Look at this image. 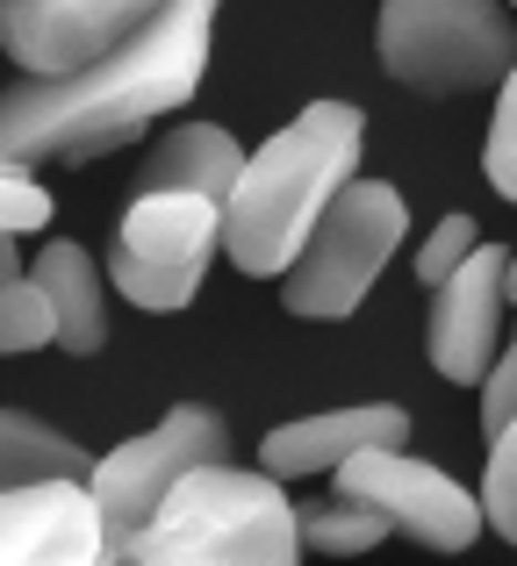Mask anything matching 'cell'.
Listing matches in <instances>:
<instances>
[{
  "mask_svg": "<svg viewBox=\"0 0 517 566\" xmlns=\"http://www.w3.org/2000/svg\"><path fill=\"white\" fill-rule=\"evenodd\" d=\"M224 0H166L130 43L58 80H14L0 94V158L29 166H80V158L123 151L130 137L180 115L209 72V36Z\"/></svg>",
  "mask_w": 517,
  "mask_h": 566,
  "instance_id": "1",
  "label": "cell"
},
{
  "mask_svg": "<svg viewBox=\"0 0 517 566\" xmlns=\"http://www.w3.org/2000/svg\"><path fill=\"white\" fill-rule=\"evenodd\" d=\"M360 144L366 115L352 101H309L288 129H273L224 201V259L252 280L288 273L338 187L360 180Z\"/></svg>",
  "mask_w": 517,
  "mask_h": 566,
  "instance_id": "2",
  "label": "cell"
},
{
  "mask_svg": "<svg viewBox=\"0 0 517 566\" xmlns=\"http://www.w3.org/2000/svg\"><path fill=\"white\" fill-rule=\"evenodd\" d=\"M302 510L288 502L280 473H245L230 459L195 467L166 502H158L152 531L137 538L144 566H288L302 559Z\"/></svg>",
  "mask_w": 517,
  "mask_h": 566,
  "instance_id": "3",
  "label": "cell"
},
{
  "mask_svg": "<svg viewBox=\"0 0 517 566\" xmlns=\"http://www.w3.org/2000/svg\"><path fill=\"white\" fill-rule=\"evenodd\" d=\"M381 72L424 101L504 86L517 65V8L510 0H381L374 22Z\"/></svg>",
  "mask_w": 517,
  "mask_h": 566,
  "instance_id": "4",
  "label": "cell"
},
{
  "mask_svg": "<svg viewBox=\"0 0 517 566\" xmlns=\"http://www.w3.org/2000/svg\"><path fill=\"white\" fill-rule=\"evenodd\" d=\"M410 237V208L389 180H345L338 201L323 208V222L309 230L302 259L280 273V302L302 323H338L366 302V287L381 280V265L395 259V244Z\"/></svg>",
  "mask_w": 517,
  "mask_h": 566,
  "instance_id": "5",
  "label": "cell"
},
{
  "mask_svg": "<svg viewBox=\"0 0 517 566\" xmlns=\"http://www.w3.org/2000/svg\"><path fill=\"white\" fill-rule=\"evenodd\" d=\"M224 251V201L216 193H137L115 222L108 244V280L123 302L152 308V316H173L201 294L209 280V259Z\"/></svg>",
  "mask_w": 517,
  "mask_h": 566,
  "instance_id": "6",
  "label": "cell"
},
{
  "mask_svg": "<svg viewBox=\"0 0 517 566\" xmlns=\"http://www.w3.org/2000/svg\"><path fill=\"white\" fill-rule=\"evenodd\" d=\"M209 459H230V423L216 409H201V401H180V409H166L144 438H123L115 452H101L94 495H101V516H108V559L137 553V538L152 531L158 502L195 467H209Z\"/></svg>",
  "mask_w": 517,
  "mask_h": 566,
  "instance_id": "7",
  "label": "cell"
},
{
  "mask_svg": "<svg viewBox=\"0 0 517 566\" xmlns=\"http://www.w3.org/2000/svg\"><path fill=\"white\" fill-rule=\"evenodd\" d=\"M338 495L374 502L395 524V538L424 545V553H467V545L489 531V510L482 495H467L453 473H438L432 459H410V444H366L345 467L331 473Z\"/></svg>",
  "mask_w": 517,
  "mask_h": 566,
  "instance_id": "8",
  "label": "cell"
},
{
  "mask_svg": "<svg viewBox=\"0 0 517 566\" xmlns=\"http://www.w3.org/2000/svg\"><path fill=\"white\" fill-rule=\"evenodd\" d=\"M166 0H0V43L22 72L58 80L130 43Z\"/></svg>",
  "mask_w": 517,
  "mask_h": 566,
  "instance_id": "9",
  "label": "cell"
},
{
  "mask_svg": "<svg viewBox=\"0 0 517 566\" xmlns=\"http://www.w3.org/2000/svg\"><path fill=\"white\" fill-rule=\"evenodd\" d=\"M0 559L8 566H94L108 559V516L94 481H14L0 488Z\"/></svg>",
  "mask_w": 517,
  "mask_h": 566,
  "instance_id": "10",
  "label": "cell"
},
{
  "mask_svg": "<svg viewBox=\"0 0 517 566\" xmlns=\"http://www.w3.org/2000/svg\"><path fill=\"white\" fill-rule=\"evenodd\" d=\"M510 302V244H475V259L432 287V316H424V352L453 387H482L496 374V331H504Z\"/></svg>",
  "mask_w": 517,
  "mask_h": 566,
  "instance_id": "11",
  "label": "cell"
},
{
  "mask_svg": "<svg viewBox=\"0 0 517 566\" xmlns=\"http://www.w3.org/2000/svg\"><path fill=\"white\" fill-rule=\"evenodd\" d=\"M366 444H410V416L395 401H366V409H323V416H294V423L259 438V467H273L280 481H331L352 452Z\"/></svg>",
  "mask_w": 517,
  "mask_h": 566,
  "instance_id": "12",
  "label": "cell"
},
{
  "mask_svg": "<svg viewBox=\"0 0 517 566\" xmlns=\"http://www.w3.org/2000/svg\"><path fill=\"white\" fill-rule=\"evenodd\" d=\"M245 166H252V151H245L224 123H180V129H166V137L152 144L137 193L187 187V193H216V201H230V187L245 180Z\"/></svg>",
  "mask_w": 517,
  "mask_h": 566,
  "instance_id": "13",
  "label": "cell"
},
{
  "mask_svg": "<svg viewBox=\"0 0 517 566\" xmlns=\"http://www.w3.org/2000/svg\"><path fill=\"white\" fill-rule=\"evenodd\" d=\"M37 280H43V294H51V308H58V345L80 352V359L108 345V302H101V265L86 259V244H72V237L43 244V251H37Z\"/></svg>",
  "mask_w": 517,
  "mask_h": 566,
  "instance_id": "14",
  "label": "cell"
},
{
  "mask_svg": "<svg viewBox=\"0 0 517 566\" xmlns=\"http://www.w3.org/2000/svg\"><path fill=\"white\" fill-rule=\"evenodd\" d=\"M94 467H101V459H86L80 444H72L65 430H51L43 416H29V409L0 416V473H8V488L14 481H58V473L94 481Z\"/></svg>",
  "mask_w": 517,
  "mask_h": 566,
  "instance_id": "15",
  "label": "cell"
},
{
  "mask_svg": "<svg viewBox=\"0 0 517 566\" xmlns=\"http://www.w3.org/2000/svg\"><path fill=\"white\" fill-rule=\"evenodd\" d=\"M0 345L8 352H37V345H58V308L43 294L37 265H22V244H0Z\"/></svg>",
  "mask_w": 517,
  "mask_h": 566,
  "instance_id": "16",
  "label": "cell"
},
{
  "mask_svg": "<svg viewBox=\"0 0 517 566\" xmlns=\"http://www.w3.org/2000/svg\"><path fill=\"white\" fill-rule=\"evenodd\" d=\"M302 538H309V553L360 559V553H374L381 538H395V524L374 510V502L338 495V502H309V510H302Z\"/></svg>",
  "mask_w": 517,
  "mask_h": 566,
  "instance_id": "17",
  "label": "cell"
},
{
  "mask_svg": "<svg viewBox=\"0 0 517 566\" xmlns=\"http://www.w3.org/2000/svg\"><path fill=\"white\" fill-rule=\"evenodd\" d=\"M482 510H489V531L517 545V416L489 438V473H482Z\"/></svg>",
  "mask_w": 517,
  "mask_h": 566,
  "instance_id": "18",
  "label": "cell"
},
{
  "mask_svg": "<svg viewBox=\"0 0 517 566\" xmlns=\"http://www.w3.org/2000/svg\"><path fill=\"white\" fill-rule=\"evenodd\" d=\"M482 172H489V187L517 208V65H510V80L496 86V123H489V144H482Z\"/></svg>",
  "mask_w": 517,
  "mask_h": 566,
  "instance_id": "19",
  "label": "cell"
},
{
  "mask_svg": "<svg viewBox=\"0 0 517 566\" xmlns=\"http://www.w3.org/2000/svg\"><path fill=\"white\" fill-rule=\"evenodd\" d=\"M475 244H482V230H475L467 216H446V222H438V230L417 244V280H424V294L446 287V280L461 273L467 259H475Z\"/></svg>",
  "mask_w": 517,
  "mask_h": 566,
  "instance_id": "20",
  "label": "cell"
},
{
  "mask_svg": "<svg viewBox=\"0 0 517 566\" xmlns=\"http://www.w3.org/2000/svg\"><path fill=\"white\" fill-rule=\"evenodd\" d=\"M0 222H8V237H29L51 222V193L37 187L29 158H8V172H0Z\"/></svg>",
  "mask_w": 517,
  "mask_h": 566,
  "instance_id": "21",
  "label": "cell"
},
{
  "mask_svg": "<svg viewBox=\"0 0 517 566\" xmlns=\"http://www.w3.org/2000/svg\"><path fill=\"white\" fill-rule=\"evenodd\" d=\"M510 416H517V337H510L504 359H496V374L482 380V444H489Z\"/></svg>",
  "mask_w": 517,
  "mask_h": 566,
  "instance_id": "22",
  "label": "cell"
},
{
  "mask_svg": "<svg viewBox=\"0 0 517 566\" xmlns=\"http://www.w3.org/2000/svg\"><path fill=\"white\" fill-rule=\"evenodd\" d=\"M510 308H517V259H510Z\"/></svg>",
  "mask_w": 517,
  "mask_h": 566,
  "instance_id": "23",
  "label": "cell"
},
{
  "mask_svg": "<svg viewBox=\"0 0 517 566\" xmlns=\"http://www.w3.org/2000/svg\"><path fill=\"white\" fill-rule=\"evenodd\" d=\"M510 8H517V0H510Z\"/></svg>",
  "mask_w": 517,
  "mask_h": 566,
  "instance_id": "24",
  "label": "cell"
}]
</instances>
